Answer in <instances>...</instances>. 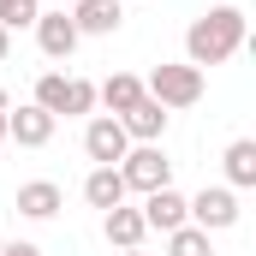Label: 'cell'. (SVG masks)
<instances>
[{
  "label": "cell",
  "mask_w": 256,
  "mask_h": 256,
  "mask_svg": "<svg viewBox=\"0 0 256 256\" xmlns=\"http://www.w3.org/2000/svg\"><path fill=\"white\" fill-rule=\"evenodd\" d=\"M238 48H244V12L226 6V0H220L214 12H202L191 30H185V66H196V72L226 66Z\"/></svg>",
  "instance_id": "6da1fadb"
},
{
  "label": "cell",
  "mask_w": 256,
  "mask_h": 256,
  "mask_svg": "<svg viewBox=\"0 0 256 256\" xmlns=\"http://www.w3.org/2000/svg\"><path fill=\"white\" fill-rule=\"evenodd\" d=\"M143 96L161 102V108H196L202 102V72L196 66H155L149 84H143Z\"/></svg>",
  "instance_id": "7a4b0ae2"
},
{
  "label": "cell",
  "mask_w": 256,
  "mask_h": 256,
  "mask_svg": "<svg viewBox=\"0 0 256 256\" xmlns=\"http://www.w3.org/2000/svg\"><path fill=\"white\" fill-rule=\"evenodd\" d=\"M120 179H126V191H161V185H173V161L161 155V143H131L126 161H120Z\"/></svg>",
  "instance_id": "3957f363"
},
{
  "label": "cell",
  "mask_w": 256,
  "mask_h": 256,
  "mask_svg": "<svg viewBox=\"0 0 256 256\" xmlns=\"http://www.w3.org/2000/svg\"><path fill=\"white\" fill-rule=\"evenodd\" d=\"M185 220L202 226V232H226V226H238V191H232V185H208V191L185 196Z\"/></svg>",
  "instance_id": "277c9868"
},
{
  "label": "cell",
  "mask_w": 256,
  "mask_h": 256,
  "mask_svg": "<svg viewBox=\"0 0 256 256\" xmlns=\"http://www.w3.org/2000/svg\"><path fill=\"white\" fill-rule=\"evenodd\" d=\"M126 149H131V137H126V126H120L114 114H96V120L84 126V155H90L96 167H120Z\"/></svg>",
  "instance_id": "5b68a950"
},
{
  "label": "cell",
  "mask_w": 256,
  "mask_h": 256,
  "mask_svg": "<svg viewBox=\"0 0 256 256\" xmlns=\"http://www.w3.org/2000/svg\"><path fill=\"white\" fill-rule=\"evenodd\" d=\"M30 30H36V42H42V54H48V60H72V54H78V42H84V36H78V24H72V12H36V24H30Z\"/></svg>",
  "instance_id": "8992f818"
},
{
  "label": "cell",
  "mask_w": 256,
  "mask_h": 256,
  "mask_svg": "<svg viewBox=\"0 0 256 256\" xmlns=\"http://www.w3.org/2000/svg\"><path fill=\"white\" fill-rule=\"evenodd\" d=\"M54 126H60V120H54V114H42L36 102H24L18 114H6V137H12L18 149H42V143L54 137Z\"/></svg>",
  "instance_id": "52a82bcc"
},
{
  "label": "cell",
  "mask_w": 256,
  "mask_h": 256,
  "mask_svg": "<svg viewBox=\"0 0 256 256\" xmlns=\"http://www.w3.org/2000/svg\"><path fill=\"white\" fill-rule=\"evenodd\" d=\"M72 24H78V36H114L126 24V6L120 0H78L72 6Z\"/></svg>",
  "instance_id": "ba28073f"
},
{
  "label": "cell",
  "mask_w": 256,
  "mask_h": 256,
  "mask_svg": "<svg viewBox=\"0 0 256 256\" xmlns=\"http://www.w3.org/2000/svg\"><path fill=\"white\" fill-rule=\"evenodd\" d=\"M137 214H143V226H149V232H173V226H185V196L173 191V185H161V191L143 196V208H137Z\"/></svg>",
  "instance_id": "9c48e42d"
},
{
  "label": "cell",
  "mask_w": 256,
  "mask_h": 256,
  "mask_svg": "<svg viewBox=\"0 0 256 256\" xmlns=\"http://www.w3.org/2000/svg\"><path fill=\"white\" fill-rule=\"evenodd\" d=\"M66 208V191L54 179H30V185H18V214H30V220H54Z\"/></svg>",
  "instance_id": "30bf717a"
},
{
  "label": "cell",
  "mask_w": 256,
  "mask_h": 256,
  "mask_svg": "<svg viewBox=\"0 0 256 256\" xmlns=\"http://www.w3.org/2000/svg\"><path fill=\"white\" fill-rule=\"evenodd\" d=\"M120 126H126L131 143H161V131H167V108L143 96L137 108H126V114H120Z\"/></svg>",
  "instance_id": "8fae6325"
},
{
  "label": "cell",
  "mask_w": 256,
  "mask_h": 256,
  "mask_svg": "<svg viewBox=\"0 0 256 256\" xmlns=\"http://www.w3.org/2000/svg\"><path fill=\"white\" fill-rule=\"evenodd\" d=\"M102 232H108V244H114V250H137L149 226H143V214H137V208L120 202V208H108V214H102Z\"/></svg>",
  "instance_id": "7c38bea8"
},
{
  "label": "cell",
  "mask_w": 256,
  "mask_h": 256,
  "mask_svg": "<svg viewBox=\"0 0 256 256\" xmlns=\"http://www.w3.org/2000/svg\"><path fill=\"white\" fill-rule=\"evenodd\" d=\"M96 102H102V108L120 120L126 108H137V102H143V78H131V72H114L108 84H96Z\"/></svg>",
  "instance_id": "4fadbf2b"
},
{
  "label": "cell",
  "mask_w": 256,
  "mask_h": 256,
  "mask_svg": "<svg viewBox=\"0 0 256 256\" xmlns=\"http://www.w3.org/2000/svg\"><path fill=\"white\" fill-rule=\"evenodd\" d=\"M84 202L102 208V214L120 208V202H126V179H120V167H96V173L84 179Z\"/></svg>",
  "instance_id": "5bb4252c"
},
{
  "label": "cell",
  "mask_w": 256,
  "mask_h": 256,
  "mask_svg": "<svg viewBox=\"0 0 256 256\" xmlns=\"http://www.w3.org/2000/svg\"><path fill=\"white\" fill-rule=\"evenodd\" d=\"M226 179H232V191L256 185V143L250 137H232L226 143Z\"/></svg>",
  "instance_id": "9a60e30c"
},
{
  "label": "cell",
  "mask_w": 256,
  "mask_h": 256,
  "mask_svg": "<svg viewBox=\"0 0 256 256\" xmlns=\"http://www.w3.org/2000/svg\"><path fill=\"white\" fill-rule=\"evenodd\" d=\"M167 256H214V244H208V232H202V226L185 220V226H173V232H167Z\"/></svg>",
  "instance_id": "2e32d148"
},
{
  "label": "cell",
  "mask_w": 256,
  "mask_h": 256,
  "mask_svg": "<svg viewBox=\"0 0 256 256\" xmlns=\"http://www.w3.org/2000/svg\"><path fill=\"white\" fill-rule=\"evenodd\" d=\"M66 120H78V114H96V84L90 78H66V102H60Z\"/></svg>",
  "instance_id": "e0dca14e"
},
{
  "label": "cell",
  "mask_w": 256,
  "mask_h": 256,
  "mask_svg": "<svg viewBox=\"0 0 256 256\" xmlns=\"http://www.w3.org/2000/svg\"><path fill=\"white\" fill-rule=\"evenodd\" d=\"M36 12H42V0H0V30H6V36H12V30H30Z\"/></svg>",
  "instance_id": "ac0fdd59"
},
{
  "label": "cell",
  "mask_w": 256,
  "mask_h": 256,
  "mask_svg": "<svg viewBox=\"0 0 256 256\" xmlns=\"http://www.w3.org/2000/svg\"><path fill=\"white\" fill-rule=\"evenodd\" d=\"M60 102H66V72H42L36 78V108L60 120Z\"/></svg>",
  "instance_id": "d6986e66"
},
{
  "label": "cell",
  "mask_w": 256,
  "mask_h": 256,
  "mask_svg": "<svg viewBox=\"0 0 256 256\" xmlns=\"http://www.w3.org/2000/svg\"><path fill=\"white\" fill-rule=\"evenodd\" d=\"M0 256H42V250H36L30 238H18V244H0Z\"/></svg>",
  "instance_id": "ffe728a7"
},
{
  "label": "cell",
  "mask_w": 256,
  "mask_h": 256,
  "mask_svg": "<svg viewBox=\"0 0 256 256\" xmlns=\"http://www.w3.org/2000/svg\"><path fill=\"white\" fill-rule=\"evenodd\" d=\"M6 54H12V36H6V30H0V60H6Z\"/></svg>",
  "instance_id": "44dd1931"
},
{
  "label": "cell",
  "mask_w": 256,
  "mask_h": 256,
  "mask_svg": "<svg viewBox=\"0 0 256 256\" xmlns=\"http://www.w3.org/2000/svg\"><path fill=\"white\" fill-rule=\"evenodd\" d=\"M6 114H12V108H6ZM6 114H0V149H6Z\"/></svg>",
  "instance_id": "7402d4cb"
},
{
  "label": "cell",
  "mask_w": 256,
  "mask_h": 256,
  "mask_svg": "<svg viewBox=\"0 0 256 256\" xmlns=\"http://www.w3.org/2000/svg\"><path fill=\"white\" fill-rule=\"evenodd\" d=\"M0 114H6V90H0Z\"/></svg>",
  "instance_id": "603a6c76"
},
{
  "label": "cell",
  "mask_w": 256,
  "mask_h": 256,
  "mask_svg": "<svg viewBox=\"0 0 256 256\" xmlns=\"http://www.w3.org/2000/svg\"><path fill=\"white\" fill-rule=\"evenodd\" d=\"M120 256H143V250H120Z\"/></svg>",
  "instance_id": "cb8c5ba5"
},
{
  "label": "cell",
  "mask_w": 256,
  "mask_h": 256,
  "mask_svg": "<svg viewBox=\"0 0 256 256\" xmlns=\"http://www.w3.org/2000/svg\"><path fill=\"white\" fill-rule=\"evenodd\" d=\"M0 244H6V232H0Z\"/></svg>",
  "instance_id": "d4e9b609"
},
{
  "label": "cell",
  "mask_w": 256,
  "mask_h": 256,
  "mask_svg": "<svg viewBox=\"0 0 256 256\" xmlns=\"http://www.w3.org/2000/svg\"><path fill=\"white\" fill-rule=\"evenodd\" d=\"M226 6H238V0H226Z\"/></svg>",
  "instance_id": "484cf974"
}]
</instances>
